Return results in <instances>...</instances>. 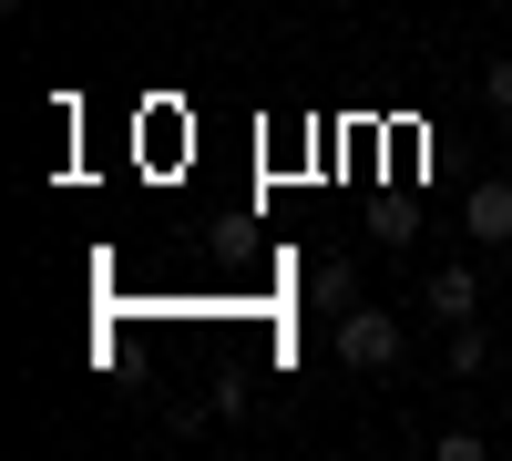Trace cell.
<instances>
[{"instance_id":"1","label":"cell","mask_w":512,"mask_h":461,"mask_svg":"<svg viewBox=\"0 0 512 461\" xmlns=\"http://www.w3.org/2000/svg\"><path fill=\"white\" fill-rule=\"evenodd\" d=\"M410 359V328L390 308H338V369H359V380H379V369Z\"/></svg>"},{"instance_id":"2","label":"cell","mask_w":512,"mask_h":461,"mask_svg":"<svg viewBox=\"0 0 512 461\" xmlns=\"http://www.w3.org/2000/svg\"><path fill=\"white\" fill-rule=\"evenodd\" d=\"M461 226H472V246H512V175H482L461 195Z\"/></svg>"},{"instance_id":"3","label":"cell","mask_w":512,"mask_h":461,"mask_svg":"<svg viewBox=\"0 0 512 461\" xmlns=\"http://www.w3.org/2000/svg\"><path fill=\"white\" fill-rule=\"evenodd\" d=\"M420 308H431L441 328H461V318H482V277H472V267H431V287H420Z\"/></svg>"},{"instance_id":"4","label":"cell","mask_w":512,"mask_h":461,"mask_svg":"<svg viewBox=\"0 0 512 461\" xmlns=\"http://www.w3.org/2000/svg\"><path fill=\"white\" fill-rule=\"evenodd\" d=\"M308 308H328V318L359 308V267H349V257H318V267H308Z\"/></svg>"},{"instance_id":"5","label":"cell","mask_w":512,"mask_h":461,"mask_svg":"<svg viewBox=\"0 0 512 461\" xmlns=\"http://www.w3.org/2000/svg\"><path fill=\"white\" fill-rule=\"evenodd\" d=\"M482 359H492L482 318H461V328H451V349H441V380H461V390H472V380H482Z\"/></svg>"},{"instance_id":"6","label":"cell","mask_w":512,"mask_h":461,"mask_svg":"<svg viewBox=\"0 0 512 461\" xmlns=\"http://www.w3.org/2000/svg\"><path fill=\"white\" fill-rule=\"evenodd\" d=\"M369 236H379V246H410V236H420V216H410V205H390V195H379V216H369Z\"/></svg>"},{"instance_id":"7","label":"cell","mask_w":512,"mask_h":461,"mask_svg":"<svg viewBox=\"0 0 512 461\" xmlns=\"http://www.w3.org/2000/svg\"><path fill=\"white\" fill-rule=\"evenodd\" d=\"M482 103H492V113H502V123H512V52H502V62H492V72H482Z\"/></svg>"},{"instance_id":"8","label":"cell","mask_w":512,"mask_h":461,"mask_svg":"<svg viewBox=\"0 0 512 461\" xmlns=\"http://www.w3.org/2000/svg\"><path fill=\"white\" fill-rule=\"evenodd\" d=\"M502 339H512V318H502Z\"/></svg>"}]
</instances>
